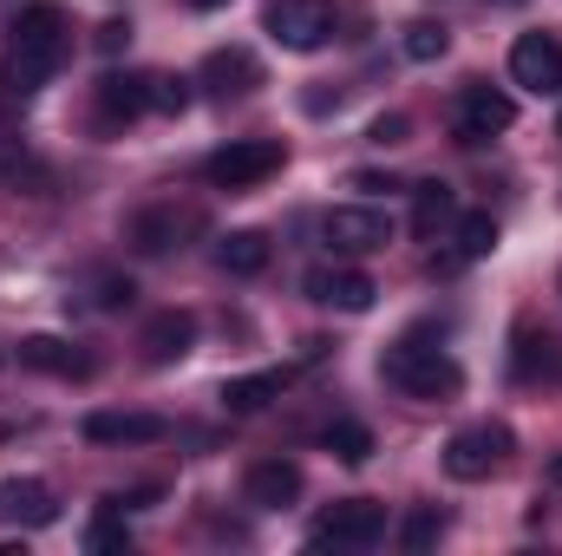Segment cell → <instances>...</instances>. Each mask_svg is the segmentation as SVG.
Listing matches in <instances>:
<instances>
[{
	"instance_id": "1",
	"label": "cell",
	"mask_w": 562,
	"mask_h": 556,
	"mask_svg": "<svg viewBox=\"0 0 562 556\" xmlns=\"http://www.w3.org/2000/svg\"><path fill=\"white\" fill-rule=\"evenodd\" d=\"M72 53V13L59 0H26L13 13V40H7V86L26 99L40 86H53V73Z\"/></svg>"
},
{
	"instance_id": "2",
	"label": "cell",
	"mask_w": 562,
	"mask_h": 556,
	"mask_svg": "<svg viewBox=\"0 0 562 556\" xmlns=\"http://www.w3.org/2000/svg\"><path fill=\"white\" fill-rule=\"evenodd\" d=\"M380 380L400 387L406 400H431V407H445V400L464 393V367L438 341H425V334H406V341H393L380 354Z\"/></svg>"
},
{
	"instance_id": "3",
	"label": "cell",
	"mask_w": 562,
	"mask_h": 556,
	"mask_svg": "<svg viewBox=\"0 0 562 556\" xmlns=\"http://www.w3.org/2000/svg\"><path fill=\"white\" fill-rule=\"evenodd\" d=\"M510 452H517V432L504 419H484V425H464V432L445 438V471L458 485H484L491 471L510 465Z\"/></svg>"
},
{
	"instance_id": "4",
	"label": "cell",
	"mask_w": 562,
	"mask_h": 556,
	"mask_svg": "<svg viewBox=\"0 0 562 556\" xmlns=\"http://www.w3.org/2000/svg\"><path fill=\"white\" fill-rule=\"evenodd\" d=\"M281 164H288V144L281 138H236L203 157V184L210 190H256V184L276 177Z\"/></svg>"
},
{
	"instance_id": "5",
	"label": "cell",
	"mask_w": 562,
	"mask_h": 556,
	"mask_svg": "<svg viewBox=\"0 0 562 556\" xmlns=\"http://www.w3.org/2000/svg\"><path fill=\"white\" fill-rule=\"evenodd\" d=\"M334 26H340L334 0H269L262 7V33L281 53H321L334 40Z\"/></svg>"
},
{
	"instance_id": "6",
	"label": "cell",
	"mask_w": 562,
	"mask_h": 556,
	"mask_svg": "<svg viewBox=\"0 0 562 556\" xmlns=\"http://www.w3.org/2000/svg\"><path fill=\"white\" fill-rule=\"evenodd\" d=\"M380 537H386V504H373V498H340L307 531L314 551H373Z\"/></svg>"
},
{
	"instance_id": "7",
	"label": "cell",
	"mask_w": 562,
	"mask_h": 556,
	"mask_svg": "<svg viewBox=\"0 0 562 556\" xmlns=\"http://www.w3.org/2000/svg\"><path fill=\"white\" fill-rule=\"evenodd\" d=\"M321 243H327L334 256H347V263L380 256V249L393 243V216L373 210V203H334V210L321 216Z\"/></svg>"
},
{
	"instance_id": "8",
	"label": "cell",
	"mask_w": 562,
	"mask_h": 556,
	"mask_svg": "<svg viewBox=\"0 0 562 556\" xmlns=\"http://www.w3.org/2000/svg\"><path fill=\"white\" fill-rule=\"evenodd\" d=\"M510 125H517V99H510V92H497V86H484V79H471V86L458 92V112H451L458 144H491V138H504Z\"/></svg>"
},
{
	"instance_id": "9",
	"label": "cell",
	"mask_w": 562,
	"mask_h": 556,
	"mask_svg": "<svg viewBox=\"0 0 562 556\" xmlns=\"http://www.w3.org/2000/svg\"><path fill=\"white\" fill-rule=\"evenodd\" d=\"M301 288H307V301H321V308H340V314H367V308L380 301V281L367 276L360 263H347V256H334V263H314V269L301 276Z\"/></svg>"
},
{
	"instance_id": "10",
	"label": "cell",
	"mask_w": 562,
	"mask_h": 556,
	"mask_svg": "<svg viewBox=\"0 0 562 556\" xmlns=\"http://www.w3.org/2000/svg\"><path fill=\"white\" fill-rule=\"evenodd\" d=\"M510 79H517L524 92H537V99L562 92V40L557 33H517V46H510Z\"/></svg>"
},
{
	"instance_id": "11",
	"label": "cell",
	"mask_w": 562,
	"mask_h": 556,
	"mask_svg": "<svg viewBox=\"0 0 562 556\" xmlns=\"http://www.w3.org/2000/svg\"><path fill=\"white\" fill-rule=\"evenodd\" d=\"M196 86H203L210 99H249V92L262 86V59H256L249 46H216V53L196 66Z\"/></svg>"
},
{
	"instance_id": "12",
	"label": "cell",
	"mask_w": 562,
	"mask_h": 556,
	"mask_svg": "<svg viewBox=\"0 0 562 556\" xmlns=\"http://www.w3.org/2000/svg\"><path fill=\"white\" fill-rule=\"evenodd\" d=\"M0 524L7 531H46L59 524V498L46 478H0Z\"/></svg>"
},
{
	"instance_id": "13",
	"label": "cell",
	"mask_w": 562,
	"mask_h": 556,
	"mask_svg": "<svg viewBox=\"0 0 562 556\" xmlns=\"http://www.w3.org/2000/svg\"><path fill=\"white\" fill-rule=\"evenodd\" d=\"M190 347H196V314H190V308H157L138 334L144 367H177Z\"/></svg>"
},
{
	"instance_id": "14",
	"label": "cell",
	"mask_w": 562,
	"mask_h": 556,
	"mask_svg": "<svg viewBox=\"0 0 562 556\" xmlns=\"http://www.w3.org/2000/svg\"><path fill=\"white\" fill-rule=\"evenodd\" d=\"M196 223H203V216H190V210H177V203H150V210H138V216L125 223V243H132L138 256H170L177 236L196 230Z\"/></svg>"
},
{
	"instance_id": "15",
	"label": "cell",
	"mask_w": 562,
	"mask_h": 556,
	"mask_svg": "<svg viewBox=\"0 0 562 556\" xmlns=\"http://www.w3.org/2000/svg\"><path fill=\"white\" fill-rule=\"evenodd\" d=\"M13 360H20L26 374H53V380H86V374H92V354H79V347L59 341V334H26V341L13 347Z\"/></svg>"
},
{
	"instance_id": "16",
	"label": "cell",
	"mask_w": 562,
	"mask_h": 556,
	"mask_svg": "<svg viewBox=\"0 0 562 556\" xmlns=\"http://www.w3.org/2000/svg\"><path fill=\"white\" fill-rule=\"evenodd\" d=\"M92 105H99V125L119 132V125H132V119L150 112V79H138V73H105L92 86Z\"/></svg>"
},
{
	"instance_id": "17",
	"label": "cell",
	"mask_w": 562,
	"mask_h": 556,
	"mask_svg": "<svg viewBox=\"0 0 562 556\" xmlns=\"http://www.w3.org/2000/svg\"><path fill=\"white\" fill-rule=\"evenodd\" d=\"M243 498H249L256 511L294 504V498H301V465H294V458H256L249 478H243Z\"/></svg>"
},
{
	"instance_id": "18",
	"label": "cell",
	"mask_w": 562,
	"mask_h": 556,
	"mask_svg": "<svg viewBox=\"0 0 562 556\" xmlns=\"http://www.w3.org/2000/svg\"><path fill=\"white\" fill-rule=\"evenodd\" d=\"M92 445H157L170 425L157 413H86V425H79Z\"/></svg>"
},
{
	"instance_id": "19",
	"label": "cell",
	"mask_w": 562,
	"mask_h": 556,
	"mask_svg": "<svg viewBox=\"0 0 562 556\" xmlns=\"http://www.w3.org/2000/svg\"><path fill=\"white\" fill-rule=\"evenodd\" d=\"M510 374H517L524 387L562 380V347L550 334H537V327H517V334H510Z\"/></svg>"
},
{
	"instance_id": "20",
	"label": "cell",
	"mask_w": 562,
	"mask_h": 556,
	"mask_svg": "<svg viewBox=\"0 0 562 556\" xmlns=\"http://www.w3.org/2000/svg\"><path fill=\"white\" fill-rule=\"evenodd\" d=\"M281 387H288V367H262V374H236V380H223V413H262L269 400H281Z\"/></svg>"
},
{
	"instance_id": "21",
	"label": "cell",
	"mask_w": 562,
	"mask_h": 556,
	"mask_svg": "<svg viewBox=\"0 0 562 556\" xmlns=\"http://www.w3.org/2000/svg\"><path fill=\"white\" fill-rule=\"evenodd\" d=\"M46 184H53V170H46L26 144L0 138V190H7V197H40Z\"/></svg>"
},
{
	"instance_id": "22",
	"label": "cell",
	"mask_w": 562,
	"mask_h": 556,
	"mask_svg": "<svg viewBox=\"0 0 562 556\" xmlns=\"http://www.w3.org/2000/svg\"><path fill=\"white\" fill-rule=\"evenodd\" d=\"M269 256H276V243H269L262 230H229V236L216 243V269H223V276H262Z\"/></svg>"
},
{
	"instance_id": "23",
	"label": "cell",
	"mask_w": 562,
	"mask_h": 556,
	"mask_svg": "<svg viewBox=\"0 0 562 556\" xmlns=\"http://www.w3.org/2000/svg\"><path fill=\"white\" fill-rule=\"evenodd\" d=\"M451 243H458V263H484V256L497 249V216H491V210L451 216Z\"/></svg>"
},
{
	"instance_id": "24",
	"label": "cell",
	"mask_w": 562,
	"mask_h": 556,
	"mask_svg": "<svg viewBox=\"0 0 562 556\" xmlns=\"http://www.w3.org/2000/svg\"><path fill=\"white\" fill-rule=\"evenodd\" d=\"M451 216H458L451 184H438V177H431V184H413V230H419V236H431V230L451 223Z\"/></svg>"
},
{
	"instance_id": "25",
	"label": "cell",
	"mask_w": 562,
	"mask_h": 556,
	"mask_svg": "<svg viewBox=\"0 0 562 556\" xmlns=\"http://www.w3.org/2000/svg\"><path fill=\"white\" fill-rule=\"evenodd\" d=\"M327 452H334L340 465H367V458H373V432H367L360 419H334V425H327Z\"/></svg>"
},
{
	"instance_id": "26",
	"label": "cell",
	"mask_w": 562,
	"mask_h": 556,
	"mask_svg": "<svg viewBox=\"0 0 562 556\" xmlns=\"http://www.w3.org/2000/svg\"><path fill=\"white\" fill-rule=\"evenodd\" d=\"M400 46H406V59H413V66H431V59H445V53H451V33H445L438 20H413Z\"/></svg>"
},
{
	"instance_id": "27",
	"label": "cell",
	"mask_w": 562,
	"mask_h": 556,
	"mask_svg": "<svg viewBox=\"0 0 562 556\" xmlns=\"http://www.w3.org/2000/svg\"><path fill=\"white\" fill-rule=\"evenodd\" d=\"M190 86H196V79H183V73H157V79H150V112L183 119V112H190V99H196Z\"/></svg>"
},
{
	"instance_id": "28",
	"label": "cell",
	"mask_w": 562,
	"mask_h": 556,
	"mask_svg": "<svg viewBox=\"0 0 562 556\" xmlns=\"http://www.w3.org/2000/svg\"><path fill=\"white\" fill-rule=\"evenodd\" d=\"M445 524H451V518H445L438 504H419V511H413V518L400 524V544H406V551L419 556V551H431V544L445 537Z\"/></svg>"
},
{
	"instance_id": "29",
	"label": "cell",
	"mask_w": 562,
	"mask_h": 556,
	"mask_svg": "<svg viewBox=\"0 0 562 556\" xmlns=\"http://www.w3.org/2000/svg\"><path fill=\"white\" fill-rule=\"evenodd\" d=\"M125 544H132L125 518H119V511H99V518H92V531H86V551H125Z\"/></svg>"
},
{
	"instance_id": "30",
	"label": "cell",
	"mask_w": 562,
	"mask_h": 556,
	"mask_svg": "<svg viewBox=\"0 0 562 556\" xmlns=\"http://www.w3.org/2000/svg\"><path fill=\"white\" fill-rule=\"evenodd\" d=\"M92 288H99V294H92V308H105V314H119V308H132V301H138V281H132V276H99Z\"/></svg>"
},
{
	"instance_id": "31",
	"label": "cell",
	"mask_w": 562,
	"mask_h": 556,
	"mask_svg": "<svg viewBox=\"0 0 562 556\" xmlns=\"http://www.w3.org/2000/svg\"><path fill=\"white\" fill-rule=\"evenodd\" d=\"M406 132H413V119H406V112H380V119L367 125V138L380 144V151H386V144H406Z\"/></svg>"
},
{
	"instance_id": "32",
	"label": "cell",
	"mask_w": 562,
	"mask_h": 556,
	"mask_svg": "<svg viewBox=\"0 0 562 556\" xmlns=\"http://www.w3.org/2000/svg\"><path fill=\"white\" fill-rule=\"evenodd\" d=\"M92 46H99V53H105V59H119V53H125V46H132V20H105V26H99V33H92Z\"/></svg>"
},
{
	"instance_id": "33",
	"label": "cell",
	"mask_w": 562,
	"mask_h": 556,
	"mask_svg": "<svg viewBox=\"0 0 562 556\" xmlns=\"http://www.w3.org/2000/svg\"><path fill=\"white\" fill-rule=\"evenodd\" d=\"M327 354H334V341H321V334L301 341V367H314V360H327Z\"/></svg>"
},
{
	"instance_id": "34",
	"label": "cell",
	"mask_w": 562,
	"mask_h": 556,
	"mask_svg": "<svg viewBox=\"0 0 562 556\" xmlns=\"http://www.w3.org/2000/svg\"><path fill=\"white\" fill-rule=\"evenodd\" d=\"M550 485H562V452L550 458Z\"/></svg>"
},
{
	"instance_id": "35",
	"label": "cell",
	"mask_w": 562,
	"mask_h": 556,
	"mask_svg": "<svg viewBox=\"0 0 562 556\" xmlns=\"http://www.w3.org/2000/svg\"><path fill=\"white\" fill-rule=\"evenodd\" d=\"M190 7H196V13H210V7H229V0H190Z\"/></svg>"
},
{
	"instance_id": "36",
	"label": "cell",
	"mask_w": 562,
	"mask_h": 556,
	"mask_svg": "<svg viewBox=\"0 0 562 556\" xmlns=\"http://www.w3.org/2000/svg\"><path fill=\"white\" fill-rule=\"evenodd\" d=\"M557 138H562V119H557Z\"/></svg>"
}]
</instances>
